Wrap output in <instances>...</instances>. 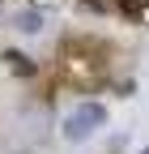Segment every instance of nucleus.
I'll list each match as a JSON object with an SVG mask.
<instances>
[{
	"label": "nucleus",
	"instance_id": "nucleus-1",
	"mask_svg": "<svg viewBox=\"0 0 149 154\" xmlns=\"http://www.w3.org/2000/svg\"><path fill=\"white\" fill-rule=\"evenodd\" d=\"M102 124H107V107H102V103H81V107L64 120V137H68V141H89Z\"/></svg>",
	"mask_w": 149,
	"mask_h": 154
},
{
	"label": "nucleus",
	"instance_id": "nucleus-2",
	"mask_svg": "<svg viewBox=\"0 0 149 154\" xmlns=\"http://www.w3.org/2000/svg\"><path fill=\"white\" fill-rule=\"evenodd\" d=\"M13 26L22 30V34H39V30H43V13H34V9H17V13H13Z\"/></svg>",
	"mask_w": 149,
	"mask_h": 154
},
{
	"label": "nucleus",
	"instance_id": "nucleus-3",
	"mask_svg": "<svg viewBox=\"0 0 149 154\" xmlns=\"http://www.w3.org/2000/svg\"><path fill=\"white\" fill-rule=\"evenodd\" d=\"M4 60H9V69H13V73L34 77V60H30V56H22V51H4Z\"/></svg>",
	"mask_w": 149,
	"mask_h": 154
},
{
	"label": "nucleus",
	"instance_id": "nucleus-4",
	"mask_svg": "<svg viewBox=\"0 0 149 154\" xmlns=\"http://www.w3.org/2000/svg\"><path fill=\"white\" fill-rule=\"evenodd\" d=\"M145 5H149V0H119V9H124V13H141Z\"/></svg>",
	"mask_w": 149,
	"mask_h": 154
}]
</instances>
